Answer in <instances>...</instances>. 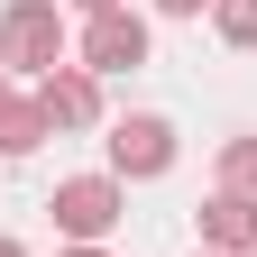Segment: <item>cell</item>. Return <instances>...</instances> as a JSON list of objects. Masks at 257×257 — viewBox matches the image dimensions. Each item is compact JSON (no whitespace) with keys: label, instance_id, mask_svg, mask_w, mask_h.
<instances>
[{"label":"cell","instance_id":"obj_9","mask_svg":"<svg viewBox=\"0 0 257 257\" xmlns=\"http://www.w3.org/2000/svg\"><path fill=\"white\" fill-rule=\"evenodd\" d=\"M211 28H220V46L257 55V0H220V10H211Z\"/></svg>","mask_w":257,"mask_h":257},{"label":"cell","instance_id":"obj_15","mask_svg":"<svg viewBox=\"0 0 257 257\" xmlns=\"http://www.w3.org/2000/svg\"><path fill=\"white\" fill-rule=\"evenodd\" d=\"M193 257H211V248H193Z\"/></svg>","mask_w":257,"mask_h":257},{"label":"cell","instance_id":"obj_12","mask_svg":"<svg viewBox=\"0 0 257 257\" xmlns=\"http://www.w3.org/2000/svg\"><path fill=\"white\" fill-rule=\"evenodd\" d=\"M0 257H28V239H0Z\"/></svg>","mask_w":257,"mask_h":257},{"label":"cell","instance_id":"obj_5","mask_svg":"<svg viewBox=\"0 0 257 257\" xmlns=\"http://www.w3.org/2000/svg\"><path fill=\"white\" fill-rule=\"evenodd\" d=\"M37 101L55 128H110V101H101V74H83V64H55L37 83Z\"/></svg>","mask_w":257,"mask_h":257},{"label":"cell","instance_id":"obj_10","mask_svg":"<svg viewBox=\"0 0 257 257\" xmlns=\"http://www.w3.org/2000/svg\"><path fill=\"white\" fill-rule=\"evenodd\" d=\"M156 19H202V10H220V0H147Z\"/></svg>","mask_w":257,"mask_h":257},{"label":"cell","instance_id":"obj_8","mask_svg":"<svg viewBox=\"0 0 257 257\" xmlns=\"http://www.w3.org/2000/svg\"><path fill=\"white\" fill-rule=\"evenodd\" d=\"M220 193H248V202H257V128L220 138Z\"/></svg>","mask_w":257,"mask_h":257},{"label":"cell","instance_id":"obj_3","mask_svg":"<svg viewBox=\"0 0 257 257\" xmlns=\"http://www.w3.org/2000/svg\"><path fill=\"white\" fill-rule=\"evenodd\" d=\"M101 147H110L101 175H119V184H156V175H175V147H184V138H175L166 110H128V119H110Z\"/></svg>","mask_w":257,"mask_h":257},{"label":"cell","instance_id":"obj_2","mask_svg":"<svg viewBox=\"0 0 257 257\" xmlns=\"http://www.w3.org/2000/svg\"><path fill=\"white\" fill-rule=\"evenodd\" d=\"M46 220H55L64 248H101L119 220H128V184H119V175H64V184L46 193Z\"/></svg>","mask_w":257,"mask_h":257},{"label":"cell","instance_id":"obj_6","mask_svg":"<svg viewBox=\"0 0 257 257\" xmlns=\"http://www.w3.org/2000/svg\"><path fill=\"white\" fill-rule=\"evenodd\" d=\"M202 248H211V257H257V202H248V193H220V184H211V202H202Z\"/></svg>","mask_w":257,"mask_h":257},{"label":"cell","instance_id":"obj_11","mask_svg":"<svg viewBox=\"0 0 257 257\" xmlns=\"http://www.w3.org/2000/svg\"><path fill=\"white\" fill-rule=\"evenodd\" d=\"M74 19H110V10H128V0H64Z\"/></svg>","mask_w":257,"mask_h":257},{"label":"cell","instance_id":"obj_4","mask_svg":"<svg viewBox=\"0 0 257 257\" xmlns=\"http://www.w3.org/2000/svg\"><path fill=\"white\" fill-rule=\"evenodd\" d=\"M147 46H156L147 10H110V19H83V37H74V64L110 83V74H138V64H147Z\"/></svg>","mask_w":257,"mask_h":257},{"label":"cell","instance_id":"obj_1","mask_svg":"<svg viewBox=\"0 0 257 257\" xmlns=\"http://www.w3.org/2000/svg\"><path fill=\"white\" fill-rule=\"evenodd\" d=\"M55 64H74V28H64L55 0H10L0 10V74H55Z\"/></svg>","mask_w":257,"mask_h":257},{"label":"cell","instance_id":"obj_14","mask_svg":"<svg viewBox=\"0 0 257 257\" xmlns=\"http://www.w3.org/2000/svg\"><path fill=\"white\" fill-rule=\"evenodd\" d=\"M0 101H10V74H0Z\"/></svg>","mask_w":257,"mask_h":257},{"label":"cell","instance_id":"obj_13","mask_svg":"<svg viewBox=\"0 0 257 257\" xmlns=\"http://www.w3.org/2000/svg\"><path fill=\"white\" fill-rule=\"evenodd\" d=\"M55 257H110V248H55Z\"/></svg>","mask_w":257,"mask_h":257},{"label":"cell","instance_id":"obj_7","mask_svg":"<svg viewBox=\"0 0 257 257\" xmlns=\"http://www.w3.org/2000/svg\"><path fill=\"white\" fill-rule=\"evenodd\" d=\"M46 138H55L46 101H37V92H10V101H0V156H37Z\"/></svg>","mask_w":257,"mask_h":257}]
</instances>
